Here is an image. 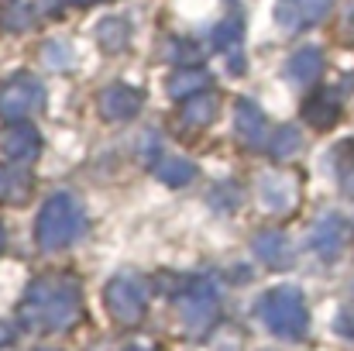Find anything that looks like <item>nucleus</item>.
Wrapping results in <instances>:
<instances>
[{
	"mask_svg": "<svg viewBox=\"0 0 354 351\" xmlns=\"http://www.w3.org/2000/svg\"><path fill=\"white\" fill-rule=\"evenodd\" d=\"M21 317L35 331H66L80 317V286L66 276H45L31 282L21 303Z\"/></svg>",
	"mask_w": 354,
	"mask_h": 351,
	"instance_id": "f257e3e1",
	"label": "nucleus"
},
{
	"mask_svg": "<svg viewBox=\"0 0 354 351\" xmlns=\"http://www.w3.org/2000/svg\"><path fill=\"white\" fill-rule=\"evenodd\" d=\"M83 231H86V214H83V207L76 204L73 193H55V197L41 207L38 241H41L45 251H55V248L73 244Z\"/></svg>",
	"mask_w": 354,
	"mask_h": 351,
	"instance_id": "f03ea898",
	"label": "nucleus"
},
{
	"mask_svg": "<svg viewBox=\"0 0 354 351\" xmlns=\"http://www.w3.org/2000/svg\"><path fill=\"white\" fill-rule=\"evenodd\" d=\"M258 317L268 324L272 334L279 338H289V341H299L306 334V307H303V293L296 286H279V289H268L258 303Z\"/></svg>",
	"mask_w": 354,
	"mask_h": 351,
	"instance_id": "7ed1b4c3",
	"label": "nucleus"
},
{
	"mask_svg": "<svg viewBox=\"0 0 354 351\" xmlns=\"http://www.w3.org/2000/svg\"><path fill=\"white\" fill-rule=\"evenodd\" d=\"M217 307H221V296H217L214 279H196V282L179 296L183 331H186V334H203V331L217 321Z\"/></svg>",
	"mask_w": 354,
	"mask_h": 351,
	"instance_id": "20e7f679",
	"label": "nucleus"
},
{
	"mask_svg": "<svg viewBox=\"0 0 354 351\" xmlns=\"http://www.w3.org/2000/svg\"><path fill=\"white\" fill-rule=\"evenodd\" d=\"M148 307V282L138 272H120L107 286V310L120 324H134Z\"/></svg>",
	"mask_w": 354,
	"mask_h": 351,
	"instance_id": "39448f33",
	"label": "nucleus"
},
{
	"mask_svg": "<svg viewBox=\"0 0 354 351\" xmlns=\"http://www.w3.org/2000/svg\"><path fill=\"white\" fill-rule=\"evenodd\" d=\"M41 100H45L41 83L31 80V76H17V80H10L0 90V114L7 117V120H21V117H28L31 111H38Z\"/></svg>",
	"mask_w": 354,
	"mask_h": 351,
	"instance_id": "423d86ee",
	"label": "nucleus"
},
{
	"mask_svg": "<svg viewBox=\"0 0 354 351\" xmlns=\"http://www.w3.org/2000/svg\"><path fill=\"white\" fill-rule=\"evenodd\" d=\"M330 3H334V0H279L275 21H279L286 31H296V28L317 24V21L330 10Z\"/></svg>",
	"mask_w": 354,
	"mask_h": 351,
	"instance_id": "0eeeda50",
	"label": "nucleus"
},
{
	"mask_svg": "<svg viewBox=\"0 0 354 351\" xmlns=\"http://www.w3.org/2000/svg\"><path fill=\"white\" fill-rule=\"evenodd\" d=\"M258 197L268 210H289L296 204V179L282 172H265L258 183Z\"/></svg>",
	"mask_w": 354,
	"mask_h": 351,
	"instance_id": "6e6552de",
	"label": "nucleus"
},
{
	"mask_svg": "<svg viewBox=\"0 0 354 351\" xmlns=\"http://www.w3.org/2000/svg\"><path fill=\"white\" fill-rule=\"evenodd\" d=\"M0 148H3V155H7L10 162H31V159L38 155L41 141H38V131H35L31 124H17V127L3 131Z\"/></svg>",
	"mask_w": 354,
	"mask_h": 351,
	"instance_id": "1a4fd4ad",
	"label": "nucleus"
},
{
	"mask_svg": "<svg viewBox=\"0 0 354 351\" xmlns=\"http://www.w3.org/2000/svg\"><path fill=\"white\" fill-rule=\"evenodd\" d=\"M344 237H348L344 221L330 214V217H324V221L313 228V234H310V248H313L317 255H324V258H334V255H341Z\"/></svg>",
	"mask_w": 354,
	"mask_h": 351,
	"instance_id": "9d476101",
	"label": "nucleus"
},
{
	"mask_svg": "<svg viewBox=\"0 0 354 351\" xmlns=\"http://www.w3.org/2000/svg\"><path fill=\"white\" fill-rule=\"evenodd\" d=\"M138 104H141V93L131 90V87H111L100 93V111L111 120H127V117L138 114Z\"/></svg>",
	"mask_w": 354,
	"mask_h": 351,
	"instance_id": "9b49d317",
	"label": "nucleus"
},
{
	"mask_svg": "<svg viewBox=\"0 0 354 351\" xmlns=\"http://www.w3.org/2000/svg\"><path fill=\"white\" fill-rule=\"evenodd\" d=\"M320 69H324L320 48H299V52L286 62V76H289V83H296V87H310V83L320 76Z\"/></svg>",
	"mask_w": 354,
	"mask_h": 351,
	"instance_id": "f8f14e48",
	"label": "nucleus"
},
{
	"mask_svg": "<svg viewBox=\"0 0 354 351\" xmlns=\"http://www.w3.org/2000/svg\"><path fill=\"white\" fill-rule=\"evenodd\" d=\"M234 127L244 145H261L265 141V114H261V107L251 104V100H241L234 114Z\"/></svg>",
	"mask_w": 354,
	"mask_h": 351,
	"instance_id": "ddd939ff",
	"label": "nucleus"
},
{
	"mask_svg": "<svg viewBox=\"0 0 354 351\" xmlns=\"http://www.w3.org/2000/svg\"><path fill=\"white\" fill-rule=\"evenodd\" d=\"M251 251H254L261 262H268V265H286V262L292 258L289 237L279 234V231H261L254 241H251Z\"/></svg>",
	"mask_w": 354,
	"mask_h": 351,
	"instance_id": "4468645a",
	"label": "nucleus"
},
{
	"mask_svg": "<svg viewBox=\"0 0 354 351\" xmlns=\"http://www.w3.org/2000/svg\"><path fill=\"white\" fill-rule=\"evenodd\" d=\"M24 197H28V179H24V172H17L10 162H0V200L21 204Z\"/></svg>",
	"mask_w": 354,
	"mask_h": 351,
	"instance_id": "2eb2a0df",
	"label": "nucleus"
},
{
	"mask_svg": "<svg viewBox=\"0 0 354 351\" xmlns=\"http://www.w3.org/2000/svg\"><path fill=\"white\" fill-rule=\"evenodd\" d=\"M203 87H207V73H200V69H183V73H176V76L169 80V97H176V100L196 97Z\"/></svg>",
	"mask_w": 354,
	"mask_h": 351,
	"instance_id": "dca6fc26",
	"label": "nucleus"
},
{
	"mask_svg": "<svg viewBox=\"0 0 354 351\" xmlns=\"http://www.w3.org/2000/svg\"><path fill=\"white\" fill-rule=\"evenodd\" d=\"M303 114H306V120H310L313 127H330V124L337 120V100L327 97V93H324V97H313Z\"/></svg>",
	"mask_w": 354,
	"mask_h": 351,
	"instance_id": "f3484780",
	"label": "nucleus"
},
{
	"mask_svg": "<svg viewBox=\"0 0 354 351\" xmlns=\"http://www.w3.org/2000/svg\"><path fill=\"white\" fill-rule=\"evenodd\" d=\"M155 172H158V179H162V183H169V186H186V183L196 176L193 162H186V159H165Z\"/></svg>",
	"mask_w": 354,
	"mask_h": 351,
	"instance_id": "a211bd4d",
	"label": "nucleus"
},
{
	"mask_svg": "<svg viewBox=\"0 0 354 351\" xmlns=\"http://www.w3.org/2000/svg\"><path fill=\"white\" fill-rule=\"evenodd\" d=\"M217 114V100L214 97H189V104H186V120L189 124H196V127H203V124H210Z\"/></svg>",
	"mask_w": 354,
	"mask_h": 351,
	"instance_id": "6ab92c4d",
	"label": "nucleus"
},
{
	"mask_svg": "<svg viewBox=\"0 0 354 351\" xmlns=\"http://www.w3.org/2000/svg\"><path fill=\"white\" fill-rule=\"evenodd\" d=\"M100 42H104V48H111V52H118L127 45V24L120 21V17H111V21H104L100 24Z\"/></svg>",
	"mask_w": 354,
	"mask_h": 351,
	"instance_id": "aec40b11",
	"label": "nucleus"
},
{
	"mask_svg": "<svg viewBox=\"0 0 354 351\" xmlns=\"http://www.w3.org/2000/svg\"><path fill=\"white\" fill-rule=\"evenodd\" d=\"M299 148V131L296 127H282L275 138H272V155L275 159H286V155H292Z\"/></svg>",
	"mask_w": 354,
	"mask_h": 351,
	"instance_id": "412c9836",
	"label": "nucleus"
},
{
	"mask_svg": "<svg viewBox=\"0 0 354 351\" xmlns=\"http://www.w3.org/2000/svg\"><path fill=\"white\" fill-rule=\"evenodd\" d=\"M214 42H217L224 52L241 48V45H237V42H241V24H237V21H224L221 28H214Z\"/></svg>",
	"mask_w": 354,
	"mask_h": 351,
	"instance_id": "4be33fe9",
	"label": "nucleus"
},
{
	"mask_svg": "<svg viewBox=\"0 0 354 351\" xmlns=\"http://www.w3.org/2000/svg\"><path fill=\"white\" fill-rule=\"evenodd\" d=\"M165 55H169L172 62H196V59H200V48H196L193 42H169Z\"/></svg>",
	"mask_w": 354,
	"mask_h": 351,
	"instance_id": "5701e85b",
	"label": "nucleus"
},
{
	"mask_svg": "<svg viewBox=\"0 0 354 351\" xmlns=\"http://www.w3.org/2000/svg\"><path fill=\"white\" fill-rule=\"evenodd\" d=\"M24 17H31V10H28V7H14V10L7 14V21H10V28H24V24H28Z\"/></svg>",
	"mask_w": 354,
	"mask_h": 351,
	"instance_id": "b1692460",
	"label": "nucleus"
},
{
	"mask_svg": "<svg viewBox=\"0 0 354 351\" xmlns=\"http://www.w3.org/2000/svg\"><path fill=\"white\" fill-rule=\"evenodd\" d=\"M45 59H48V66H69V52H55V45H48Z\"/></svg>",
	"mask_w": 354,
	"mask_h": 351,
	"instance_id": "393cba45",
	"label": "nucleus"
},
{
	"mask_svg": "<svg viewBox=\"0 0 354 351\" xmlns=\"http://www.w3.org/2000/svg\"><path fill=\"white\" fill-rule=\"evenodd\" d=\"M73 3H83V7H90V3H97V0H73Z\"/></svg>",
	"mask_w": 354,
	"mask_h": 351,
	"instance_id": "a878e982",
	"label": "nucleus"
},
{
	"mask_svg": "<svg viewBox=\"0 0 354 351\" xmlns=\"http://www.w3.org/2000/svg\"><path fill=\"white\" fill-rule=\"evenodd\" d=\"M0 248H3V228H0Z\"/></svg>",
	"mask_w": 354,
	"mask_h": 351,
	"instance_id": "bb28decb",
	"label": "nucleus"
},
{
	"mask_svg": "<svg viewBox=\"0 0 354 351\" xmlns=\"http://www.w3.org/2000/svg\"><path fill=\"white\" fill-rule=\"evenodd\" d=\"M131 351H148V348H131Z\"/></svg>",
	"mask_w": 354,
	"mask_h": 351,
	"instance_id": "cd10ccee",
	"label": "nucleus"
}]
</instances>
